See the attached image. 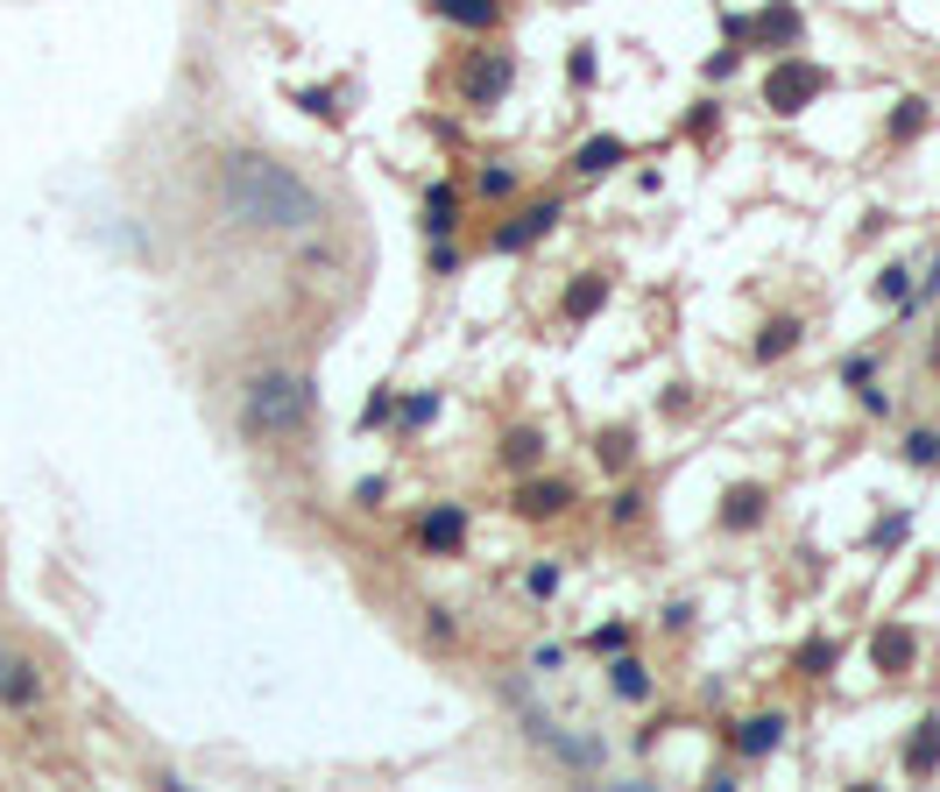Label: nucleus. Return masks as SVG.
<instances>
[{
	"label": "nucleus",
	"mask_w": 940,
	"mask_h": 792,
	"mask_svg": "<svg viewBox=\"0 0 940 792\" xmlns=\"http://www.w3.org/2000/svg\"><path fill=\"white\" fill-rule=\"evenodd\" d=\"M559 220H566V205H559V199H530L509 227H495V255H524V248H530V241H545Z\"/></svg>",
	"instance_id": "nucleus-6"
},
{
	"label": "nucleus",
	"mask_w": 940,
	"mask_h": 792,
	"mask_svg": "<svg viewBox=\"0 0 940 792\" xmlns=\"http://www.w3.org/2000/svg\"><path fill=\"white\" fill-rule=\"evenodd\" d=\"M417 227H425L432 241L453 234V227H459V191H453V184H432V191H425V220H417Z\"/></svg>",
	"instance_id": "nucleus-20"
},
{
	"label": "nucleus",
	"mask_w": 940,
	"mask_h": 792,
	"mask_svg": "<svg viewBox=\"0 0 940 792\" xmlns=\"http://www.w3.org/2000/svg\"><path fill=\"white\" fill-rule=\"evenodd\" d=\"M912 291H919V277H912L906 262H891L885 277H877V298H885V304H898V312H906V304H912Z\"/></svg>",
	"instance_id": "nucleus-25"
},
{
	"label": "nucleus",
	"mask_w": 940,
	"mask_h": 792,
	"mask_svg": "<svg viewBox=\"0 0 940 792\" xmlns=\"http://www.w3.org/2000/svg\"><path fill=\"white\" fill-rule=\"evenodd\" d=\"M608 693H616V701H629V708H644V701H650V672L629 659V651H616V659H608Z\"/></svg>",
	"instance_id": "nucleus-19"
},
{
	"label": "nucleus",
	"mask_w": 940,
	"mask_h": 792,
	"mask_svg": "<svg viewBox=\"0 0 940 792\" xmlns=\"http://www.w3.org/2000/svg\"><path fill=\"white\" fill-rule=\"evenodd\" d=\"M503 701H509L516 714H524V729H530V736L545 743V750H552V758H559V764H573V771H594V764H602V743H587V736H566V729H559V722H552L545 708L530 701V686H524V680H503Z\"/></svg>",
	"instance_id": "nucleus-3"
},
{
	"label": "nucleus",
	"mask_w": 940,
	"mask_h": 792,
	"mask_svg": "<svg viewBox=\"0 0 940 792\" xmlns=\"http://www.w3.org/2000/svg\"><path fill=\"white\" fill-rule=\"evenodd\" d=\"M594 460H602L608 474H623L629 460H637V432H629V424H608V432L594 439Z\"/></svg>",
	"instance_id": "nucleus-22"
},
{
	"label": "nucleus",
	"mask_w": 940,
	"mask_h": 792,
	"mask_svg": "<svg viewBox=\"0 0 940 792\" xmlns=\"http://www.w3.org/2000/svg\"><path fill=\"white\" fill-rule=\"evenodd\" d=\"M304 424H312V382L291 375V369L247 375V390H241V432L255 439V447H283V439H297Z\"/></svg>",
	"instance_id": "nucleus-2"
},
{
	"label": "nucleus",
	"mask_w": 940,
	"mask_h": 792,
	"mask_svg": "<svg viewBox=\"0 0 940 792\" xmlns=\"http://www.w3.org/2000/svg\"><path fill=\"white\" fill-rule=\"evenodd\" d=\"M906 771H912V779H933V771H940V714H927V722L906 736Z\"/></svg>",
	"instance_id": "nucleus-18"
},
{
	"label": "nucleus",
	"mask_w": 940,
	"mask_h": 792,
	"mask_svg": "<svg viewBox=\"0 0 940 792\" xmlns=\"http://www.w3.org/2000/svg\"><path fill=\"white\" fill-rule=\"evenodd\" d=\"M820 92H828V64H813V57L785 50L778 64H771V79H764V107L792 121V113H806V107L820 100Z\"/></svg>",
	"instance_id": "nucleus-4"
},
{
	"label": "nucleus",
	"mask_w": 940,
	"mask_h": 792,
	"mask_svg": "<svg viewBox=\"0 0 940 792\" xmlns=\"http://www.w3.org/2000/svg\"><path fill=\"white\" fill-rule=\"evenodd\" d=\"M933 361H940V333H933Z\"/></svg>",
	"instance_id": "nucleus-41"
},
{
	"label": "nucleus",
	"mask_w": 940,
	"mask_h": 792,
	"mask_svg": "<svg viewBox=\"0 0 940 792\" xmlns=\"http://www.w3.org/2000/svg\"><path fill=\"white\" fill-rule=\"evenodd\" d=\"M742 64V50H721V57H707V79H728V71Z\"/></svg>",
	"instance_id": "nucleus-38"
},
{
	"label": "nucleus",
	"mask_w": 940,
	"mask_h": 792,
	"mask_svg": "<svg viewBox=\"0 0 940 792\" xmlns=\"http://www.w3.org/2000/svg\"><path fill=\"white\" fill-rule=\"evenodd\" d=\"M856 397H862V411H870V418H885V411H891V397H885V390H870V382H862Z\"/></svg>",
	"instance_id": "nucleus-39"
},
{
	"label": "nucleus",
	"mask_w": 940,
	"mask_h": 792,
	"mask_svg": "<svg viewBox=\"0 0 940 792\" xmlns=\"http://www.w3.org/2000/svg\"><path fill=\"white\" fill-rule=\"evenodd\" d=\"M792 665L806 672V680H828V672L841 665V644H835V636H806V644H799V659H792Z\"/></svg>",
	"instance_id": "nucleus-23"
},
{
	"label": "nucleus",
	"mask_w": 940,
	"mask_h": 792,
	"mask_svg": "<svg viewBox=\"0 0 940 792\" xmlns=\"http://www.w3.org/2000/svg\"><path fill=\"white\" fill-rule=\"evenodd\" d=\"M764 517H771V489H764V481H736V489L721 495V531H757Z\"/></svg>",
	"instance_id": "nucleus-11"
},
{
	"label": "nucleus",
	"mask_w": 940,
	"mask_h": 792,
	"mask_svg": "<svg viewBox=\"0 0 940 792\" xmlns=\"http://www.w3.org/2000/svg\"><path fill=\"white\" fill-rule=\"evenodd\" d=\"M906 460H912V468H940V432H927V424L906 432Z\"/></svg>",
	"instance_id": "nucleus-28"
},
{
	"label": "nucleus",
	"mask_w": 940,
	"mask_h": 792,
	"mask_svg": "<svg viewBox=\"0 0 940 792\" xmlns=\"http://www.w3.org/2000/svg\"><path fill=\"white\" fill-rule=\"evenodd\" d=\"M43 701V665L0 644V708H36Z\"/></svg>",
	"instance_id": "nucleus-9"
},
{
	"label": "nucleus",
	"mask_w": 940,
	"mask_h": 792,
	"mask_svg": "<svg viewBox=\"0 0 940 792\" xmlns=\"http://www.w3.org/2000/svg\"><path fill=\"white\" fill-rule=\"evenodd\" d=\"M495 460H503L509 474H530L537 460H545V432H537V424H509V432L495 439Z\"/></svg>",
	"instance_id": "nucleus-16"
},
{
	"label": "nucleus",
	"mask_w": 940,
	"mask_h": 792,
	"mask_svg": "<svg viewBox=\"0 0 940 792\" xmlns=\"http://www.w3.org/2000/svg\"><path fill=\"white\" fill-rule=\"evenodd\" d=\"M912 659H919V636L906 623H885V630L870 636V665L891 672V680H898V672H912Z\"/></svg>",
	"instance_id": "nucleus-12"
},
{
	"label": "nucleus",
	"mask_w": 940,
	"mask_h": 792,
	"mask_svg": "<svg viewBox=\"0 0 940 792\" xmlns=\"http://www.w3.org/2000/svg\"><path fill=\"white\" fill-rule=\"evenodd\" d=\"M785 729H792V722H785V714H750V722H742L736 736H728V750L757 764V758H771V750L785 743Z\"/></svg>",
	"instance_id": "nucleus-14"
},
{
	"label": "nucleus",
	"mask_w": 940,
	"mask_h": 792,
	"mask_svg": "<svg viewBox=\"0 0 940 792\" xmlns=\"http://www.w3.org/2000/svg\"><path fill=\"white\" fill-rule=\"evenodd\" d=\"M602 304H608V277H602V269H587V277H573V283H566L559 319H566V325H587L594 312H602Z\"/></svg>",
	"instance_id": "nucleus-15"
},
{
	"label": "nucleus",
	"mask_w": 940,
	"mask_h": 792,
	"mask_svg": "<svg viewBox=\"0 0 940 792\" xmlns=\"http://www.w3.org/2000/svg\"><path fill=\"white\" fill-rule=\"evenodd\" d=\"M629 163V142L623 134H587L580 149H573V178H608V170Z\"/></svg>",
	"instance_id": "nucleus-13"
},
{
	"label": "nucleus",
	"mask_w": 940,
	"mask_h": 792,
	"mask_svg": "<svg viewBox=\"0 0 940 792\" xmlns=\"http://www.w3.org/2000/svg\"><path fill=\"white\" fill-rule=\"evenodd\" d=\"M629 636H637L629 623H602V630L587 636V651H602V659H616V651H629Z\"/></svg>",
	"instance_id": "nucleus-29"
},
{
	"label": "nucleus",
	"mask_w": 940,
	"mask_h": 792,
	"mask_svg": "<svg viewBox=\"0 0 940 792\" xmlns=\"http://www.w3.org/2000/svg\"><path fill=\"white\" fill-rule=\"evenodd\" d=\"M573 510V481L566 474H524L516 481V517L545 524V517H566Z\"/></svg>",
	"instance_id": "nucleus-8"
},
{
	"label": "nucleus",
	"mask_w": 940,
	"mask_h": 792,
	"mask_svg": "<svg viewBox=\"0 0 940 792\" xmlns=\"http://www.w3.org/2000/svg\"><path fill=\"white\" fill-rule=\"evenodd\" d=\"M382 495H390V481H382V474H368V481L354 489V502H361V510H382Z\"/></svg>",
	"instance_id": "nucleus-35"
},
{
	"label": "nucleus",
	"mask_w": 940,
	"mask_h": 792,
	"mask_svg": "<svg viewBox=\"0 0 940 792\" xmlns=\"http://www.w3.org/2000/svg\"><path fill=\"white\" fill-rule=\"evenodd\" d=\"M213 191H220V212L234 227H247V234H312L325 220L319 184L297 178L269 149H226L220 170H213Z\"/></svg>",
	"instance_id": "nucleus-1"
},
{
	"label": "nucleus",
	"mask_w": 940,
	"mask_h": 792,
	"mask_svg": "<svg viewBox=\"0 0 940 792\" xmlns=\"http://www.w3.org/2000/svg\"><path fill=\"white\" fill-rule=\"evenodd\" d=\"M927 121H933V107H927V100H898L885 134H891V142H912V134H927Z\"/></svg>",
	"instance_id": "nucleus-24"
},
{
	"label": "nucleus",
	"mask_w": 940,
	"mask_h": 792,
	"mask_svg": "<svg viewBox=\"0 0 940 792\" xmlns=\"http://www.w3.org/2000/svg\"><path fill=\"white\" fill-rule=\"evenodd\" d=\"M432 14H438V22H453V29L488 36L495 22H503V0H432Z\"/></svg>",
	"instance_id": "nucleus-17"
},
{
	"label": "nucleus",
	"mask_w": 940,
	"mask_h": 792,
	"mask_svg": "<svg viewBox=\"0 0 940 792\" xmlns=\"http://www.w3.org/2000/svg\"><path fill=\"white\" fill-rule=\"evenodd\" d=\"M799 333H806L799 319H771V325H764V333H757V347H750V354L764 361V369H771V361H785V354H792V347H799Z\"/></svg>",
	"instance_id": "nucleus-21"
},
{
	"label": "nucleus",
	"mask_w": 940,
	"mask_h": 792,
	"mask_svg": "<svg viewBox=\"0 0 940 792\" xmlns=\"http://www.w3.org/2000/svg\"><path fill=\"white\" fill-rule=\"evenodd\" d=\"M453 86H459V107L488 113V107H503V92L516 86V57L509 50H474L467 64L453 71Z\"/></svg>",
	"instance_id": "nucleus-5"
},
{
	"label": "nucleus",
	"mask_w": 940,
	"mask_h": 792,
	"mask_svg": "<svg viewBox=\"0 0 940 792\" xmlns=\"http://www.w3.org/2000/svg\"><path fill=\"white\" fill-rule=\"evenodd\" d=\"M637 510H644V495H637V489H623L616 502H608V524H637Z\"/></svg>",
	"instance_id": "nucleus-32"
},
{
	"label": "nucleus",
	"mask_w": 940,
	"mask_h": 792,
	"mask_svg": "<svg viewBox=\"0 0 940 792\" xmlns=\"http://www.w3.org/2000/svg\"><path fill=\"white\" fill-rule=\"evenodd\" d=\"M297 107H304V113H319V121H340V92H325V86L297 92Z\"/></svg>",
	"instance_id": "nucleus-30"
},
{
	"label": "nucleus",
	"mask_w": 940,
	"mask_h": 792,
	"mask_svg": "<svg viewBox=\"0 0 940 792\" xmlns=\"http://www.w3.org/2000/svg\"><path fill=\"white\" fill-rule=\"evenodd\" d=\"M417 545H425L432 559H446L467 545V510L459 502H438V510H425V524H417Z\"/></svg>",
	"instance_id": "nucleus-10"
},
{
	"label": "nucleus",
	"mask_w": 940,
	"mask_h": 792,
	"mask_svg": "<svg viewBox=\"0 0 940 792\" xmlns=\"http://www.w3.org/2000/svg\"><path fill=\"white\" fill-rule=\"evenodd\" d=\"M432 277H459V248H453V234L432 248Z\"/></svg>",
	"instance_id": "nucleus-34"
},
{
	"label": "nucleus",
	"mask_w": 940,
	"mask_h": 792,
	"mask_svg": "<svg viewBox=\"0 0 940 792\" xmlns=\"http://www.w3.org/2000/svg\"><path fill=\"white\" fill-rule=\"evenodd\" d=\"M799 36H806V14L792 8V0H771V8H757L750 14V50H799Z\"/></svg>",
	"instance_id": "nucleus-7"
},
{
	"label": "nucleus",
	"mask_w": 940,
	"mask_h": 792,
	"mask_svg": "<svg viewBox=\"0 0 940 792\" xmlns=\"http://www.w3.org/2000/svg\"><path fill=\"white\" fill-rule=\"evenodd\" d=\"M432 636H446V644H453V636H459V623H453V609H432Z\"/></svg>",
	"instance_id": "nucleus-40"
},
{
	"label": "nucleus",
	"mask_w": 940,
	"mask_h": 792,
	"mask_svg": "<svg viewBox=\"0 0 940 792\" xmlns=\"http://www.w3.org/2000/svg\"><path fill=\"white\" fill-rule=\"evenodd\" d=\"M396 418H403V432H417V424H432V418H438V397H432V390L403 397V403H396Z\"/></svg>",
	"instance_id": "nucleus-27"
},
{
	"label": "nucleus",
	"mask_w": 940,
	"mask_h": 792,
	"mask_svg": "<svg viewBox=\"0 0 940 792\" xmlns=\"http://www.w3.org/2000/svg\"><path fill=\"white\" fill-rule=\"evenodd\" d=\"M390 411H396V397H390V390H375V397H368V411H361V424H382Z\"/></svg>",
	"instance_id": "nucleus-37"
},
{
	"label": "nucleus",
	"mask_w": 940,
	"mask_h": 792,
	"mask_svg": "<svg viewBox=\"0 0 940 792\" xmlns=\"http://www.w3.org/2000/svg\"><path fill=\"white\" fill-rule=\"evenodd\" d=\"M509 191H516V170L509 163H488L482 170V199H509Z\"/></svg>",
	"instance_id": "nucleus-31"
},
{
	"label": "nucleus",
	"mask_w": 940,
	"mask_h": 792,
	"mask_svg": "<svg viewBox=\"0 0 940 792\" xmlns=\"http://www.w3.org/2000/svg\"><path fill=\"white\" fill-rule=\"evenodd\" d=\"M559 581H566L559 559H537V567L524 573V594H530V602H552V594H559Z\"/></svg>",
	"instance_id": "nucleus-26"
},
{
	"label": "nucleus",
	"mask_w": 940,
	"mask_h": 792,
	"mask_svg": "<svg viewBox=\"0 0 940 792\" xmlns=\"http://www.w3.org/2000/svg\"><path fill=\"white\" fill-rule=\"evenodd\" d=\"M870 375H877V361H870V354H849V361H841V382H849V390H862Z\"/></svg>",
	"instance_id": "nucleus-33"
},
{
	"label": "nucleus",
	"mask_w": 940,
	"mask_h": 792,
	"mask_svg": "<svg viewBox=\"0 0 940 792\" xmlns=\"http://www.w3.org/2000/svg\"><path fill=\"white\" fill-rule=\"evenodd\" d=\"M573 86H594V43L573 50Z\"/></svg>",
	"instance_id": "nucleus-36"
}]
</instances>
